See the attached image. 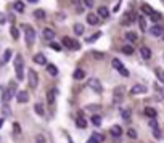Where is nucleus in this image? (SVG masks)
I'll list each match as a JSON object with an SVG mask.
<instances>
[{"instance_id":"51","label":"nucleus","mask_w":164,"mask_h":143,"mask_svg":"<svg viewBox=\"0 0 164 143\" xmlns=\"http://www.w3.org/2000/svg\"><path fill=\"white\" fill-rule=\"evenodd\" d=\"M2 64H3V61H2V59H0V66H2Z\"/></svg>"},{"instance_id":"33","label":"nucleus","mask_w":164,"mask_h":143,"mask_svg":"<svg viewBox=\"0 0 164 143\" xmlns=\"http://www.w3.org/2000/svg\"><path fill=\"white\" fill-rule=\"evenodd\" d=\"M122 92H124V88L122 87H119V88H116V92H114V95H116V101H121L122 100Z\"/></svg>"},{"instance_id":"37","label":"nucleus","mask_w":164,"mask_h":143,"mask_svg":"<svg viewBox=\"0 0 164 143\" xmlns=\"http://www.w3.org/2000/svg\"><path fill=\"white\" fill-rule=\"evenodd\" d=\"M122 117L129 122L130 121V109H124V111H122Z\"/></svg>"},{"instance_id":"5","label":"nucleus","mask_w":164,"mask_h":143,"mask_svg":"<svg viewBox=\"0 0 164 143\" xmlns=\"http://www.w3.org/2000/svg\"><path fill=\"white\" fill-rule=\"evenodd\" d=\"M63 45L68 47V48H71V50H79L80 48V44L76 42V40H73L71 37H63Z\"/></svg>"},{"instance_id":"18","label":"nucleus","mask_w":164,"mask_h":143,"mask_svg":"<svg viewBox=\"0 0 164 143\" xmlns=\"http://www.w3.org/2000/svg\"><path fill=\"white\" fill-rule=\"evenodd\" d=\"M142 11H143L145 15H148V16H151V15L154 13V11H153V8H151L150 5H147V3H143V5H142Z\"/></svg>"},{"instance_id":"12","label":"nucleus","mask_w":164,"mask_h":143,"mask_svg":"<svg viewBox=\"0 0 164 143\" xmlns=\"http://www.w3.org/2000/svg\"><path fill=\"white\" fill-rule=\"evenodd\" d=\"M34 63H37V64H47L45 55H42V53H37V55H34Z\"/></svg>"},{"instance_id":"34","label":"nucleus","mask_w":164,"mask_h":143,"mask_svg":"<svg viewBox=\"0 0 164 143\" xmlns=\"http://www.w3.org/2000/svg\"><path fill=\"white\" fill-rule=\"evenodd\" d=\"M138 26H140V29H142V31H147V23H145V18H142V16L138 18Z\"/></svg>"},{"instance_id":"10","label":"nucleus","mask_w":164,"mask_h":143,"mask_svg":"<svg viewBox=\"0 0 164 143\" xmlns=\"http://www.w3.org/2000/svg\"><path fill=\"white\" fill-rule=\"evenodd\" d=\"M42 34H44V37H45L47 40H53V39H55V31L50 29V28H45L42 31Z\"/></svg>"},{"instance_id":"6","label":"nucleus","mask_w":164,"mask_h":143,"mask_svg":"<svg viewBox=\"0 0 164 143\" xmlns=\"http://www.w3.org/2000/svg\"><path fill=\"white\" fill-rule=\"evenodd\" d=\"M89 87L90 88H93L95 92H97V93H101V92H103V87H101V82L98 79H90L89 80Z\"/></svg>"},{"instance_id":"41","label":"nucleus","mask_w":164,"mask_h":143,"mask_svg":"<svg viewBox=\"0 0 164 143\" xmlns=\"http://www.w3.org/2000/svg\"><path fill=\"white\" fill-rule=\"evenodd\" d=\"M150 127H151V129H154V130L158 129V122L154 121V119H151V121H150Z\"/></svg>"},{"instance_id":"4","label":"nucleus","mask_w":164,"mask_h":143,"mask_svg":"<svg viewBox=\"0 0 164 143\" xmlns=\"http://www.w3.org/2000/svg\"><path fill=\"white\" fill-rule=\"evenodd\" d=\"M28 80H29V85H31L32 88L37 87V84H39V77H37V73H35L34 69H29V71H28Z\"/></svg>"},{"instance_id":"1","label":"nucleus","mask_w":164,"mask_h":143,"mask_svg":"<svg viewBox=\"0 0 164 143\" xmlns=\"http://www.w3.org/2000/svg\"><path fill=\"white\" fill-rule=\"evenodd\" d=\"M23 68H24V61H23V56L18 55L15 58V71H16V77L18 80H23L24 79V74H23Z\"/></svg>"},{"instance_id":"8","label":"nucleus","mask_w":164,"mask_h":143,"mask_svg":"<svg viewBox=\"0 0 164 143\" xmlns=\"http://www.w3.org/2000/svg\"><path fill=\"white\" fill-rule=\"evenodd\" d=\"M16 100H18V103H26V101L29 100V95H28V92H24V90L18 92V93H16Z\"/></svg>"},{"instance_id":"48","label":"nucleus","mask_w":164,"mask_h":143,"mask_svg":"<svg viewBox=\"0 0 164 143\" xmlns=\"http://www.w3.org/2000/svg\"><path fill=\"white\" fill-rule=\"evenodd\" d=\"M28 2H29V3H37L39 0H28Z\"/></svg>"},{"instance_id":"22","label":"nucleus","mask_w":164,"mask_h":143,"mask_svg":"<svg viewBox=\"0 0 164 143\" xmlns=\"http://www.w3.org/2000/svg\"><path fill=\"white\" fill-rule=\"evenodd\" d=\"M98 15H100L101 18H108L109 11H108V8H106V7H103V5H101V7L98 8Z\"/></svg>"},{"instance_id":"36","label":"nucleus","mask_w":164,"mask_h":143,"mask_svg":"<svg viewBox=\"0 0 164 143\" xmlns=\"http://www.w3.org/2000/svg\"><path fill=\"white\" fill-rule=\"evenodd\" d=\"M10 32H11V37H13L15 40H16V39L19 37V31H18L16 28H11V29H10Z\"/></svg>"},{"instance_id":"27","label":"nucleus","mask_w":164,"mask_h":143,"mask_svg":"<svg viewBox=\"0 0 164 143\" xmlns=\"http://www.w3.org/2000/svg\"><path fill=\"white\" fill-rule=\"evenodd\" d=\"M34 111L37 113L39 116H44V113H45V111H44V106L40 105V103H35V105H34Z\"/></svg>"},{"instance_id":"47","label":"nucleus","mask_w":164,"mask_h":143,"mask_svg":"<svg viewBox=\"0 0 164 143\" xmlns=\"http://www.w3.org/2000/svg\"><path fill=\"white\" fill-rule=\"evenodd\" d=\"M71 2H73L74 5H79V3H80V0H71Z\"/></svg>"},{"instance_id":"38","label":"nucleus","mask_w":164,"mask_h":143,"mask_svg":"<svg viewBox=\"0 0 164 143\" xmlns=\"http://www.w3.org/2000/svg\"><path fill=\"white\" fill-rule=\"evenodd\" d=\"M127 135H129L130 138H137V132H135L134 129H129V130H127Z\"/></svg>"},{"instance_id":"26","label":"nucleus","mask_w":164,"mask_h":143,"mask_svg":"<svg viewBox=\"0 0 164 143\" xmlns=\"http://www.w3.org/2000/svg\"><path fill=\"white\" fill-rule=\"evenodd\" d=\"M10 58H11V50L7 48V50H5V53H3V56H2V61H3V63H8Z\"/></svg>"},{"instance_id":"15","label":"nucleus","mask_w":164,"mask_h":143,"mask_svg":"<svg viewBox=\"0 0 164 143\" xmlns=\"http://www.w3.org/2000/svg\"><path fill=\"white\" fill-rule=\"evenodd\" d=\"M126 37H127V40H129V42L135 44L137 39H138V35H137L135 32H132V31H127V32H126Z\"/></svg>"},{"instance_id":"42","label":"nucleus","mask_w":164,"mask_h":143,"mask_svg":"<svg viewBox=\"0 0 164 143\" xmlns=\"http://www.w3.org/2000/svg\"><path fill=\"white\" fill-rule=\"evenodd\" d=\"M2 113H3L5 116H10V114H11V113H10V109H8V106H7V105L3 106V109H2Z\"/></svg>"},{"instance_id":"32","label":"nucleus","mask_w":164,"mask_h":143,"mask_svg":"<svg viewBox=\"0 0 164 143\" xmlns=\"http://www.w3.org/2000/svg\"><path fill=\"white\" fill-rule=\"evenodd\" d=\"M122 53H126V55H132V53H134V47H132V45L122 47Z\"/></svg>"},{"instance_id":"16","label":"nucleus","mask_w":164,"mask_h":143,"mask_svg":"<svg viewBox=\"0 0 164 143\" xmlns=\"http://www.w3.org/2000/svg\"><path fill=\"white\" fill-rule=\"evenodd\" d=\"M90 121H92V124H93L95 127H100L101 126V116H98V114H93Z\"/></svg>"},{"instance_id":"23","label":"nucleus","mask_w":164,"mask_h":143,"mask_svg":"<svg viewBox=\"0 0 164 143\" xmlns=\"http://www.w3.org/2000/svg\"><path fill=\"white\" fill-rule=\"evenodd\" d=\"M87 21H89V24L95 26V24H98V16H97V15H89Z\"/></svg>"},{"instance_id":"39","label":"nucleus","mask_w":164,"mask_h":143,"mask_svg":"<svg viewBox=\"0 0 164 143\" xmlns=\"http://www.w3.org/2000/svg\"><path fill=\"white\" fill-rule=\"evenodd\" d=\"M50 47H52L53 50H56V52H60V50H61V47H60L56 42H52V44H50Z\"/></svg>"},{"instance_id":"50","label":"nucleus","mask_w":164,"mask_h":143,"mask_svg":"<svg viewBox=\"0 0 164 143\" xmlns=\"http://www.w3.org/2000/svg\"><path fill=\"white\" fill-rule=\"evenodd\" d=\"M161 93H163V97H164V87H163V88H161Z\"/></svg>"},{"instance_id":"21","label":"nucleus","mask_w":164,"mask_h":143,"mask_svg":"<svg viewBox=\"0 0 164 143\" xmlns=\"http://www.w3.org/2000/svg\"><path fill=\"white\" fill-rule=\"evenodd\" d=\"M74 32H76L77 35H82L84 34V26L80 24V23H76V24H74Z\"/></svg>"},{"instance_id":"40","label":"nucleus","mask_w":164,"mask_h":143,"mask_svg":"<svg viewBox=\"0 0 164 143\" xmlns=\"http://www.w3.org/2000/svg\"><path fill=\"white\" fill-rule=\"evenodd\" d=\"M84 5L87 8H92V7H93V0H84Z\"/></svg>"},{"instance_id":"30","label":"nucleus","mask_w":164,"mask_h":143,"mask_svg":"<svg viewBox=\"0 0 164 143\" xmlns=\"http://www.w3.org/2000/svg\"><path fill=\"white\" fill-rule=\"evenodd\" d=\"M34 16L37 18V19H45V11H44V10H35L34 11Z\"/></svg>"},{"instance_id":"20","label":"nucleus","mask_w":164,"mask_h":143,"mask_svg":"<svg viewBox=\"0 0 164 143\" xmlns=\"http://www.w3.org/2000/svg\"><path fill=\"white\" fill-rule=\"evenodd\" d=\"M13 7H15V10H16L18 13H23V11H24V3H23V2H19V0H18V2H15Z\"/></svg>"},{"instance_id":"35","label":"nucleus","mask_w":164,"mask_h":143,"mask_svg":"<svg viewBox=\"0 0 164 143\" xmlns=\"http://www.w3.org/2000/svg\"><path fill=\"white\" fill-rule=\"evenodd\" d=\"M100 35H101V32H97V34H93L92 37H87V44H92V42H95V40H97V39L100 37Z\"/></svg>"},{"instance_id":"17","label":"nucleus","mask_w":164,"mask_h":143,"mask_svg":"<svg viewBox=\"0 0 164 143\" xmlns=\"http://www.w3.org/2000/svg\"><path fill=\"white\" fill-rule=\"evenodd\" d=\"M76 126L79 127V129H85V127H87V121H85L84 117H77L76 119Z\"/></svg>"},{"instance_id":"2","label":"nucleus","mask_w":164,"mask_h":143,"mask_svg":"<svg viewBox=\"0 0 164 143\" xmlns=\"http://www.w3.org/2000/svg\"><path fill=\"white\" fill-rule=\"evenodd\" d=\"M113 68L114 69H118V73L121 74V76H124V77H127L129 76V71L126 69V66L121 63V59H118V58H114L113 59Z\"/></svg>"},{"instance_id":"46","label":"nucleus","mask_w":164,"mask_h":143,"mask_svg":"<svg viewBox=\"0 0 164 143\" xmlns=\"http://www.w3.org/2000/svg\"><path fill=\"white\" fill-rule=\"evenodd\" d=\"M15 130H16V133H19V126L18 124H15Z\"/></svg>"},{"instance_id":"7","label":"nucleus","mask_w":164,"mask_h":143,"mask_svg":"<svg viewBox=\"0 0 164 143\" xmlns=\"http://www.w3.org/2000/svg\"><path fill=\"white\" fill-rule=\"evenodd\" d=\"M138 93H147V87L137 84V85H134V87L130 88V95H138Z\"/></svg>"},{"instance_id":"11","label":"nucleus","mask_w":164,"mask_h":143,"mask_svg":"<svg viewBox=\"0 0 164 143\" xmlns=\"http://www.w3.org/2000/svg\"><path fill=\"white\" fill-rule=\"evenodd\" d=\"M103 142V135L101 133H92V137L87 140V143H100Z\"/></svg>"},{"instance_id":"49","label":"nucleus","mask_w":164,"mask_h":143,"mask_svg":"<svg viewBox=\"0 0 164 143\" xmlns=\"http://www.w3.org/2000/svg\"><path fill=\"white\" fill-rule=\"evenodd\" d=\"M3 126V119H0V127Z\"/></svg>"},{"instance_id":"29","label":"nucleus","mask_w":164,"mask_h":143,"mask_svg":"<svg viewBox=\"0 0 164 143\" xmlns=\"http://www.w3.org/2000/svg\"><path fill=\"white\" fill-rule=\"evenodd\" d=\"M11 97H13V95L10 93V90H3V95H2V101H3V103H8Z\"/></svg>"},{"instance_id":"25","label":"nucleus","mask_w":164,"mask_h":143,"mask_svg":"<svg viewBox=\"0 0 164 143\" xmlns=\"http://www.w3.org/2000/svg\"><path fill=\"white\" fill-rule=\"evenodd\" d=\"M145 114L150 116L151 119H154V117H156V109H154V108H150V106H148V108H145Z\"/></svg>"},{"instance_id":"45","label":"nucleus","mask_w":164,"mask_h":143,"mask_svg":"<svg viewBox=\"0 0 164 143\" xmlns=\"http://www.w3.org/2000/svg\"><path fill=\"white\" fill-rule=\"evenodd\" d=\"M87 109H90V111H95V109H98V106H97V105H90V106H87Z\"/></svg>"},{"instance_id":"31","label":"nucleus","mask_w":164,"mask_h":143,"mask_svg":"<svg viewBox=\"0 0 164 143\" xmlns=\"http://www.w3.org/2000/svg\"><path fill=\"white\" fill-rule=\"evenodd\" d=\"M154 73H156L158 79H159L161 82H164V71L161 69V68H156V69H154Z\"/></svg>"},{"instance_id":"9","label":"nucleus","mask_w":164,"mask_h":143,"mask_svg":"<svg viewBox=\"0 0 164 143\" xmlns=\"http://www.w3.org/2000/svg\"><path fill=\"white\" fill-rule=\"evenodd\" d=\"M150 34L154 35V37H159V35H164V29L156 24V26H153V28L150 29Z\"/></svg>"},{"instance_id":"43","label":"nucleus","mask_w":164,"mask_h":143,"mask_svg":"<svg viewBox=\"0 0 164 143\" xmlns=\"http://www.w3.org/2000/svg\"><path fill=\"white\" fill-rule=\"evenodd\" d=\"M93 55H95V58L97 59H103V56H105L103 53H100V52H93Z\"/></svg>"},{"instance_id":"14","label":"nucleus","mask_w":164,"mask_h":143,"mask_svg":"<svg viewBox=\"0 0 164 143\" xmlns=\"http://www.w3.org/2000/svg\"><path fill=\"white\" fill-rule=\"evenodd\" d=\"M111 135H113V137H116V138H119V137L122 135V129H121V126H113V127H111Z\"/></svg>"},{"instance_id":"44","label":"nucleus","mask_w":164,"mask_h":143,"mask_svg":"<svg viewBox=\"0 0 164 143\" xmlns=\"http://www.w3.org/2000/svg\"><path fill=\"white\" fill-rule=\"evenodd\" d=\"M151 19H153V21H159V13H156V11H154V13L151 15Z\"/></svg>"},{"instance_id":"13","label":"nucleus","mask_w":164,"mask_h":143,"mask_svg":"<svg viewBox=\"0 0 164 143\" xmlns=\"http://www.w3.org/2000/svg\"><path fill=\"white\" fill-rule=\"evenodd\" d=\"M140 55H142L143 59H150L151 58V50L148 48V47H142V48H140Z\"/></svg>"},{"instance_id":"28","label":"nucleus","mask_w":164,"mask_h":143,"mask_svg":"<svg viewBox=\"0 0 164 143\" xmlns=\"http://www.w3.org/2000/svg\"><path fill=\"white\" fill-rule=\"evenodd\" d=\"M47 71H48V74H52V76H56V74H58V69H56L55 64H47Z\"/></svg>"},{"instance_id":"24","label":"nucleus","mask_w":164,"mask_h":143,"mask_svg":"<svg viewBox=\"0 0 164 143\" xmlns=\"http://www.w3.org/2000/svg\"><path fill=\"white\" fill-rule=\"evenodd\" d=\"M56 93H58L56 90H50L48 93H47V101H48L50 105H52L53 101H55V95H56Z\"/></svg>"},{"instance_id":"19","label":"nucleus","mask_w":164,"mask_h":143,"mask_svg":"<svg viewBox=\"0 0 164 143\" xmlns=\"http://www.w3.org/2000/svg\"><path fill=\"white\" fill-rule=\"evenodd\" d=\"M73 76H74V79H79L80 80V79H84V77H85V71L84 69H76Z\"/></svg>"},{"instance_id":"3","label":"nucleus","mask_w":164,"mask_h":143,"mask_svg":"<svg viewBox=\"0 0 164 143\" xmlns=\"http://www.w3.org/2000/svg\"><path fill=\"white\" fill-rule=\"evenodd\" d=\"M24 29H26V44H28L29 47L34 44V40H35V31L31 28V26H24Z\"/></svg>"}]
</instances>
